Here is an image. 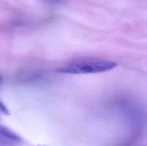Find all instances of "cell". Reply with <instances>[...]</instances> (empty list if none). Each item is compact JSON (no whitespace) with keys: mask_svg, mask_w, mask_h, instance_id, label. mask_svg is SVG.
<instances>
[{"mask_svg":"<svg viewBox=\"0 0 147 146\" xmlns=\"http://www.w3.org/2000/svg\"><path fill=\"white\" fill-rule=\"evenodd\" d=\"M42 1L46 2V3H49V4H59L61 2H63L64 0H42Z\"/></svg>","mask_w":147,"mask_h":146,"instance_id":"3","label":"cell"},{"mask_svg":"<svg viewBox=\"0 0 147 146\" xmlns=\"http://www.w3.org/2000/svg\"><path fill=\"white\" fill-rule=\"evenodd\" d=\"M117 64L105 59H79L57 69L64 74H94L107 72L114 69Z\"/></svg>","mask_w":147,"mask_h":146,"instance_id":"1","label":"cell"},{"mask_svg":"<svg viewBox=\"0 0 147 146\" xmlns=\"http://www.w3.org/2000/svg\"><path fill=\"white\" fill-rule=\"evenodd\" d=\"M20 141L21 139L16 133L0 125V146H13Z\"/></svg>","mask_w":147,"mask_h":146,"instance_id":"2","label":"cell"}]
</instances>
